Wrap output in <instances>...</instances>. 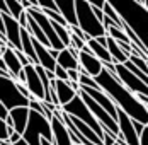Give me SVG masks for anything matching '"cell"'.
<instances>
[{
  "label": "cell",
  "instance_id": "cell-1",
  "mask_svg": "<svg viewBox=\"0 0 148 145\" xmlns=\"http://www.w3.org/2000/svg\"><path fill=\"white\" fill-rule=\"evenodd\" d=\"M94 80L99 86V89L114 102V106L118 109H121L124 115H128L134 121H138L141 125H147V121H148L147 106L138 102V99L134 97V94H131L128 89L123 87V84L119 82L118 77H116V73L111 75L107 70L102 68V72L99 73Z\"/></svg>",
  "mask_w": 148,
  "mask_h": 145
},
{
  "label": "cell",
  "instance_id": "cell-2",
  "mask_svg": "<svg viewBox=\"0 0 148 145\" xmlns=\"http://www.w3.org/2000/svg\"><path fill=\"white\" fill-rule=\"evenodd\" d=\"M75 15H77V26L80 31L92 39H97L101 36H106V29L104 26L95 19V15L92 14L89 5V0H75Z\"/></svg>",
  "mask_w": 148,
  "mask_h": 145
},
{
  "label": "cell",
  "instance_id": "cell-3",
  "mask_svg": "<svg viewBox=\"0 0 148 145\" xmlns=\"http://www.w3.org/2000/svg\"><path fill=\"white\" fill-rule=\"evenodd\" d=\"M41 138H45V140L53 144L49 121L46 119L45 116L38 115L34 111H29V119H27L26 130L22 133V140L27 145H39V140Z\"/></svg>",
  "mask_w": 148,
  "mask_h": 145
},
{
  "label": "cell",
  "instance_id": "cell-4",
  "mask_svg": "<svg viewBox=\"0 0 148 145\" xmlns=\"http://www.w3.org/2000/svg\"><path fill=\"white\" fill-rule=\"evenodd\" d=\"M61 111H63L65 115L72 116V118H77V119H80L82 123H85L90 130L94 131V133H95V135H97L101 140H102L104 130L99 126V123L94 119V116L90 115V111L87 109V106L84 104V101L78 97V94H77L73 99L68 102V104H65V106L61 108Z\"/></svg>",
  "mask_w": 148,
  "mask_h": 145
},
{
  "label": "cell",
  "instance_id": "cell-5",
  "mask_svg": "<svg viewBox=\"0 0 148 145\" xmlns=\"http://www.w3.org/2000/svg\"><path fill=\"white\" fill-rule=\"evenodd\" d=\"M0 102L7 111L15 108H27V99L22 97L15 87V82L9 77H0Z\"/></svg>",
  "mask_w": 148,
  "mask_h": 145
},
{
  "label": "cell",
  "instance_id": "cell-6",
  "mask_svg": "<svg viewBox=\"0 0 148 145\" xmlns=\"http://www.w3.org/2000/svg\"><path fill=\"white\" fill-rule=\"evenodd\" d=\"M114 73H116V77H118V80L123 84L124 89H128L131 94L134 96H148V87L145 82H141L138 77H134L133 73H130L126 68H124V65H114Z\"/></svg>",
  "mask_w": 148,
  "mask_h": 145
},
{
  "label": "cell",
  "instance_id": "cell-7",
  "mask_svg": "<svg viewBox=\"0 0 148 145\" xmlns=\"http://www.w3.org/2000/svg\"><path fill=\"white\" fill-rule=\"evenodd\" d=\"M77 72L80 75H89L92 79H95L102 72V63L90 51H78V68H77Z\"/></svg>",
  "mask_w": 148,
  "mask_h": 145
},
{
  "label": "cell",
  "instance_id": "cell-8",
  "mask_svg": "<svg viewBox=\"0 0 148 145\" xmlns=\"http://www.w3.org/2000/svg\"><path fill=\"white\" fill-rule=\"evenodd\" d=\"M22 70L26 73V89L29 90L31 97H34L36 101H45V90H43V84L38 77V73L34 70V65H27L22 67Z\"/></svg>",
  "mask_w": 148,
  "mask_h": 145
},
{
  "label": "cell",
  "instance_id": "cell-9",
  "mask_svg": "<svg viewBox=\"0 0 148 145\" xmlns=\"http://www.w3.org/2000/svg\"><path fill=\"white\" fill-rule=\"evenodd\" d=\"M32 39V38H31ZM32 48H34V53H36V60H38V65L41 68H45L46 72H53L55 67H56V60L49 55V48L43 46L41 43H38L36 39H32Z\"/></svg>",
  "mask_w": 148,
  "mask_h": 145
},
{
  "label": "cell",
  "instance_id": "cell-10",
  "mask_svg": "<svg viewBox=\"0 0 148 145\" xmlns=\"http://www.w3.org/2000/svg\"><path fill=\"white\" fill-rule=\"evenodd\" d=\"M49 128H51V137H53V145H72L70 140V135L66 126L56 119V118H51L49 121Z\"/></svg>",
  "mask_w": 148,
  "mask_h": 145
},
{
  "label": "cell",
  "instance_id": "cell-11",
  "mask_svg": "<svg viewBox=\"0 0 148 145\" xmlns=\"http://www.w3.org/2000/svg\"><path fill=\"white\" fill-rule=\"evenodd\" d=\"M9 118L12 121V130L19 135H22L26 126H27V119H29V108H15L9 111Z\"/></svg>",
  "mask_w": 148,
  "mask_h": 145
},
{
  "label": "cell",
  "instance_id": "cell-12",
  "mask_svg": "<svg viewBox=\"0 0 148 145\" xmlns=\"http://www.w3.org/2000/svg\"><path fill=\"white\" fill-rule=\"evenodd\" d=\"M49 84H51L53 90H55V96H56V99H58V102H60V108H63L65 104H68V102L77 96V92L72 90L66 82H61V80H51Z\"/></svg>",
  "mask_w": 148,
  "mask_h": 145
},
{
  "label": "cell",
  "instance_id": "cell-13",
  "mask_svg": "<svg viewBox=\"0 0 148 145\" xmlns=\"http://www.w3.org/2000/svg\"><path fill=\"white\" fill-rule=\"evenodd\" d=\"M0 58H2V60H3V63H5V68H7L9 77H10L12 80H15V79H17V75H19L21 70H22L21 61H19L17 57H15V51L12 50V48H7Z\"/></svg>",
  "mask_w": 148,
  "mask_h": 145
},
{
  "label": "cell",
  "instance_id": "cell-14",
  "mask_svg": "<svg viewBox=\"0 0 148 145\" xmlns=\"http://www.w3.org/2000/svg\"><path fill=\"white\" fill-rule=\"evenodd\" d=\"M56 9L60 15L63 17V21L66 22V28H73L77 26V15H75V5L73 2H65V0H55Z\"/></svg>",
  "mask_w": 148,
  "mask_h": 145
},
{
  "label": "cell",
  "instance_id": "cell-15",
  "mask_svg": "<svg viewBox=\"0 0 148 145\" xmlns=\"http://www.w3.org/2000/svg\"><path fill=\"white\" fill-rule=\"evenodd\" d=\"M56 65L61 67L63 70H77V68H78V60H77L66 48H63L61 51H58Z\"/></svg>",
  "mask_w": 148,
  "mask_h": 145
},
{
  "label": "cell",
  "instance_id": "cell-16",
  "mask_svg": "<svg viewBox=\"0 0 148 145\" xmlns=\"http://www.w3.org/2000/svg\"><path fill=\"white\" fill-rule=\"evenodd\" d=\"M102 14L104 17H107L109 21H112V24L116 26V28H123V21H121V17H119V14L114 10V7H112V3L111 2H104L102 3Z\"/></svg>",
  "mask_w": 148,
  "mask_h": 145
},
{
  "label": "cell",
  "instance_id": "cell-17",
  "mask_svg": "<svg viewBox=\"0 0 148 145\" xmlns=\"http://www.w3.org/2000/svg\"><path fill=\"white\" fill-rule=\"evenodd\" d=\"M5 3H7V9H9V15L12 19H15V21H19V17L24 14V9H22L21 2H17V0H5Z\"/></svg>",
  "mask_w": 148,
  "mask_h": 145
},
{
  "label": "cell",
  "instance_id": "cell-18",
  "mask_svg": "<svg viewBox=\"0 0 148 145\" xmlns=\"http://www.w3.org/2000/svg\"><path fill=\"white\" fill-rule=\"evenodd\" d=\"M128 61H131L134 67L138 70H141L143 73H148V63H147L145 58H140V57H136V55H130L128 57Z\"/></svg>",
  "mask_w": 148,
  "mask_h": 145
},
{
  "label": "cell",
  "instance_id": "cell-19",
  "mask_svg": "<svg viewBox=\"0 0 148 145\" xmlns=\"http://www.w3.org/2000/svg\"><path fill=\"white\" fill-rule=\"evenodd\" d=\"M12 133H14V130L9 128L7 123H5V119L0 118V142H9V137H10Z\"/></svg>",
  "mask_w": 148,
  "mask_h": 145
},
{
  "label": "cell",
  "instance_id": "cell-20",
  "mask_svg": "<svg viewBox=\"0 0 148 145\" xmlns=\"http://www.w3.org/2000/svg\"><path fill=\"white\" fill-rule=\"evenodd\" d=\"M78 86L87 87V89H99V86L95 84V80L92 77H89V75H80L78 77Z\"/></svg>",
  "mask_w": 148,
  "mask_h": 145
},
{
  "label": "cell",
  "instance_id": "cell-21",
  "mask_svg": "<svg viewBox=\"0 0 148 145\" xmlns=\"http://www.w3.org/2000/svg\"><path fill=\"white\" fill-rule=\"evenodd\" d=\"M131 125H133V130H134V133H136V137H140V133L148 126V125H141V123H138V121H134V119H131Z\"/></svg>",
  "mask_w": 148,
  "mask_h": 145
},
{
  "label": "cell",
  "instance_id": "cell-22",
  "mask_svg": "<svg viewBox=\"0 0 148 145\" xmlns=\"http://www.w3.org/2000/svg\"><path fill=\"white\" fill-rule=\"evenodd\" d=\"M66 77H68V82H77V84H78L80 73L77 72V70H66Z\"/></svg>",
  "mask_w": 148,
  "mask_h": 145
},
{
  "label": "cell",
  "instance_id": "cell-23",
  "mask_svg": "<svg viewBox=\"0 0 148 145\" xmlns=\"http://www.w3.org/2000/svg\"><path fill=\"white\" fill-rule=\"evenodd\" d=\"M21 138H22V135H19V133H12V135H10V137H9V144H17V142H19V140H21Z\"/></svg>",
  "mask_w": 148,
  "mask_h": 145
},
{
  "label": "cell",
  "instance_id": "cell-24",
  "mask_svg": "<svg viewBox=\"0 0 148 145\" xmlns=\"http://www.w3.org/2000/svg\"><path fill=\"white\" fill-rule=\"evenodd\" d=\"M7 116H9V111H7V109H5V106L0 102V118H2V119H5Z\"/></svg>",
  "mask_w": 148,
  "mask_h": 145
},
{
  "label": "cell",
  "instance_id": "cell-25",
  "mask_svg": "<svg viewBox=\"0 0 148 145\" xmlns=\"http://www.w3.org/2000/svg\"><path fill=\"white\" fill-rule=\"evenodd\" d=\"M21 5H22V9H24V10L31 9V2H29V0H22V2H21Z\"/></svg>",
  "mask_w": 148,
  "mask_h": 145
},
{
  "label": "cell",
  "instance_id": "cell-26",
  "mask_svg": "<svg viewBox=\"0 0 148 145\" xmlns=\"http://www.w3.org/2000/svg\"><path fill=\"white\" fill-rule=\"evenodd\" d=\"M49 55H51V57L56 60V57H58V51H56V50H51V48H49Z\"/></svg>",
  "mask_w": 148,
  "mask_h": 145
},
{
  "label": "cell",
  "instance_id": "cell-27",
  "mask_svg": "<svg viewBox=\"0 0 148 145\" xmlns=\"http://www.w3.org/2000/svg\"><path fill=\"white\" fill-rule=\"evenodd\" d=\"M39 145H53V144L48 142V140H45V138H41V140H39Z\"/></svg>",
  "mask_w": 148,
  "mask_h": 145
},
{
  "label": "cell",
  "instance_id": "cell-28",
  "mask_svg": "<svg viewBox=\"0 0 148 145\" xmlns=\"http://www.w3.org/2000/svg\"><path fill=\"white\" fill-rule=\"evenodd\" d=\"M14 145H27V144H26V142H24V140H22V138H21V140H19V142H17V144H14Z\"/></svg>",
  "mask_w": 148,
  "mask_h": 145
},
{
  "label": "cell",
  "instance_id": "cell-29",
  "mask_svg": "<svg viewBox=\"0 0 148 145\" xmlns=\"http://www.w3.org/2000/svg\"><path fill=\"white\" fill-rule=\"evenodd\" d=\"M114 145H118V144H114Z\"/></svg>",
  "mask_w": 148,
  "mask_h": 145
}]
</instances>
